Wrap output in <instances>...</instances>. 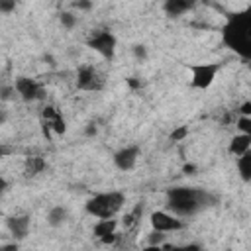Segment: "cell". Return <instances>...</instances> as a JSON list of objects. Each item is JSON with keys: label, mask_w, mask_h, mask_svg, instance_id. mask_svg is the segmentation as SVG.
I'll use <instances>...</instances> for the list:
<instances>
[{"label": "cell", "mask_w": 251, "mask_h": 251, "mask_svg": "<svg viewBox=\"0 0 251 251\" xmlns=\"http://www.w3.org/2000/svg\"><path fill=\"white\" fill-rule=\"evenodd\" d=\"M0 251H20V243L18 241H12V243H6L0 247Z\"/></svg>", "instance_id": "cell-30"}, {"label": "cell", "mask_w": 251, "mask_h": 251, "mask_svg": "<svg viewBox=\"0 0 251 251\" xmlns=\"http://www.w3.org/2000/svg\"><path fill=\"white\" fill-rule=\"evenodd\" d=\"M116 227H118V220L110 218V220H98L92 227V233L94 237L102 239L104 235H110V233H116Z\"/></svg>", "instance_id": "cell-14"}, {"label": "cell", "mask_w": 251, "mask_h": 251, "mask_svg": "<svg viewBox=\"0 0 251 251\" xmlns=\"http://www.w3.org/2000/svg\"><path fill=\"white\" fill-rule=\"evenodd\" d=\"M161 249L163 251H200V245L198 243H188V245H167V243H163Z\"/></svg>", "instance_id": "cell-19"}, {"label": "cell", "mask_w": 251, "mask_h": 251, "mask_svg": "<svg viewBox=\"0 0 251 251\" xmlns=\"http://www.w3.org/2000/svg\"><path fill=\"white\" fill-rule=\"evenodd\" d=\"M135 222H137V218H135L133 214H126V216H124V226H126V227H129V226L135 224Z\"/></svg>", "instance_id": "cell-32"}, {"label": "cell", "mask_w": 251, "mask_h": 251, "mask_svg": "<svg viewBox=\"0 0 251 251\" xmlns=\"http://www.w3.org/2000/svg\"><path fill=\"white\" fill-rule=\"evenodd\" d=\"M167 239V233H161V231H151L147 233V245H163Z\"/></svg>", "instance_id": "cell-23"}, {"label": "cell", "mask_w": 251, "mask_h": 251, "mask_svg": "<svg viewBox=\"0 0 251 251\" xmlns=\"http://www.w3.org/2000/svg\"><path fill=\"white\" fill-rule=\"evenodd\" d=\"M29 226H31V218L27 214H22V216H10L6 220V227L8 231L12 233V237L16 241H22L27 237L29 233Z\"/></svg>", "instance_id": "cell-10"}, {"label": "cell", "mask_w": 251, "mask_h": 251, "mask_svg": "<svg viewBox=\"0 0 251 251\" xmlns=\"http://www.w3.org/2000/svg\"><path fill=\"white\" fill-rule=\"evenodd\" d=\"M47 126H49V129L55 131L57 135H63V133L67 131V124H65V120H63L61 116H57L53 122H47Z\"/></svg>", "instance_id": "cell-21"}, {"label": "cell", "mask_w": 251, "mask_h": 251, "mask_svg": "<svg viewBox=\"0 0 251 251\" xmlns=\"http://www.w3.org/2000/svg\"><path fill=\"white\" fill-rule=\"evenodd\" d=\"M131 53H133L135 61H139V63L147 61V57H149V51H147V47H145L143 43H135V45L131 47Z\"/></svg>", "instance_id": "cell-20"}, {"label": "cell", "mask_w": 251, "mask_h": 251, "mask_svg": "<svg viewBox=\"0 0 251 251\" xmlns=\"http://www.w3.org/2000/svg\"><path fill=\"white\" fill-rule=\"evenodd\" d=\"M126 80H127L129 88H133V90H135V88H141V82H139V80H135V76H129V78H126Z\"/></svg>", "instance_id": "cell-33"}, {"label": "cell", "mask_w": 251, "mask_h": 251, "mask_svg": "<svg viewBox=\"0 0 251 251\" xmlns=\"http://www.w3.org/2000/svg\"><path fill=\"white\" fill-rule=\"evenodd\" d=\"M67 220H69V210L65 206H53L47 212V224L51 227H61Z\"/></svg>", "instance_id": "cell-13"}, {"label": "cell", "mask_w": 251, "mask_h": 251, "mask_svg": "<svg viewBox=\"0 0 251 251\" xmlns=\"http://www.w3.org/2000/svg\"><path fill=\"white\" fill-rule=\"evenodd\" d=\"M143 251H163V249H161V245H147Z\"/></svg>", "instance_id": "cell-37"}, {"label": "cell", "mask_w": 251, "mask_h": 251, "mask_svg": "<svg viewBox=\"0 0 251 251\" xmlns=\"http://www.w3.org/2000/svg\"><path fill=\"white\" fill-rule=\"evenodd\" d=\"M43 61H45L49 67H55V57H53L51 53H45V55H43Z\"/></svg>", "instance_id": "cell-34"}, {"label": "cell", "mask_w": 251, "mask_h": 251, "mask_svg": "<svg viewBox=\"0 0 251 251\" xmlns=\"http://www.w3.org/2000/svg\"><path fill=\"white\" fill-rule=\"evenodd\" d=\"M237 171L243 182H251V153L247 151L245 155L237 157Z\"/></svg>", "instance_id": "cell-16"}, {"label": "cell", "mask_w": 251, "mask_h": 251, "mask_svg": "<svg viewBox=\"0 0 251 251\" xmlns=\"http://www.w3.org/2000/svg\"><path fill=\"white\" fill-rule=\"evenodd\" d=\"M16 96H18V92H16V88L12 84H2L0 86V102H10Z\"/></svg>", "instance_id": "cell-18"}, {"label": "cell", "mask_w": 251, "mask_h": 251, "mask_svg": "<svg viewBox=\"0 0 251 251\" xmlns=\"http://www.w3.org/2000/svg\"><path fill=\"white\" fill-rule=\"evenodd\" d=\"M14 88L24 102H37L45 98V88L35 78H29V76H18Z\"/></svg>", "instance_id": "cell-7"}, {"label": "cell", "mask_w": 251, "mask_h": 251, "mask_svg": "<svg viewBox=\"0 0 251 251\" xmlns=\"http://www.w3.org/2000/svg\"><path fill=\"white\" fill-rule=\"evenodd\" d=\"M218 202L216 196L202 188L192 186H173L167 190V210L176 218H186L198 214L202 208L214 206Z\"/></svg>", "instance_id": "cell-1"}, {"label": "cell", "mask_w": 251, "mask_h": 251, "mask_svg": "<svg viewBox=\"0 0 251 251\" xmlns=\"http://www.w3.org/2000/svg\"><path fill=\"white\" fill-rule=\"evenodd\" d=\"M43 169H45V159H41V157H27L24 163L25 176H35V175L43 173Z\"/></svg>", "instance_id": "cell-15"}, {"label": "cell", "mask_w": 251, "mask_h": 251, "mask_svg": "<svg viewBox=\"0 0 251 251\" xmlns=\"http://www.w3.org/2000/svg\"><path fill=\"white\" fill-rule=\"evenodd\" d=\"M16 10L14 0H0V14H12Z\"/></svg>", "instance_id": "cell-26"}, {"label": "cell", "mask_w": 251, "mask_h": 251, "mask_svg": "<svg viewBox=\"0 0 251 251\" xmlns=\"http://www.w3.org/2000/svg\"><path fill=\"white\" fill-rule=\"evenodd\" d=\"M139 153H141L139 145H126V147L118 149L114 153V165H116V169H120L124 173L126 171H131L135 167L137 159H139Z\"/></svg>", "instance_id": "cell-9"}, {"label": "cell", "mask_w": 251, "mask_h": 251, "mask_svg": "<svg viewBox=\"0 0 251 251\" xmlns=\"http://www.w3.org/2000/svg\"><path fill=\"white\" fill-rule=\"evenodd\" d=\"M86 45L96 51L102 59L106 61H112L114 59V53H116V45H118V39L112 31L108 29H98V31H92V35L86 39Z\"/></svg>", "instance_id": "cell-4"}, {"label": "cell", "mask_w": 251, "mask_h": 251, "mask_svg": "<svg viewBox=\"0 0 251 251\" xmlns=\"http://www.w3.org/2000/svg\"><path fill=\"white\" fill-rule=\"evenodd\" d=\"M249 149H251V135H247V133H235V135L229 139V147H227L229 155L241 157V155H245Z\"/></svg>", "instance_id": "cell-11"}, {"label": "cell", "mask_w": 251, "mask_h": 251, "mask_svg": "<svg viewBox=\"0 0 251 251\" xmlns=\"http://www.w3.org/2000/svg\"><path fill=\"white\" fill-rule=\"evenodd\" d=\"M57 116H61V114H59V110H57L55 106H45V108L41 110V118H43V122H53Z\"/></svg>", "instance_id": "cell-24"}, {"label": "cell", "mask_w": 251, "mask_h": 251, "mask_svg": "<svg viewBox=\"0 0 251 251\" xmlns=\"http://www.w3.org/2000/svg\"><path fill=\"white\" fill-rule=\"evenodd\" d=\"M71 6H73L75 10H82V12L92 10V2H88V0H78V2H73Z\"/></svg>", "instance_id": "cell-27"}, {"label": "cell", "mask_w": 251, "mask_h": 251, "mask_svg": "<svg viewBox=\"0 0 251 251\" xmlns=\"http://www.w3.org/2000/svg\"><path fill=\"white\" fill-rule=\"evenodd\" d=\"M222 69V65L220 63H198V65H188V71H190V84L194 86V88H200V90H206L212 82H214V78H216V75H218V71Z\"/></svg>", "instance_id": "cell-5"}, {"label": "cell", "mask_w": 251, "mask_h": 251, "mask_svg": "<svg viewBox=\"0 0 251 251\" xmlns=\"http://www.w3.org/2000/svg\"><path fill=\"white\" fill-rule=\"evenodd\" d=\"M192 2L188 0H167L163 4V12L169 16V18H178L182 14H186L188 10H192Z\"/></svg>", "instance_id": "cell-12"}, {"label": "cell", "mask_w": 251, "mask_h": 251, "mask_svg": "<svg viewBox=\"0 0 251 251\" xmlns=\"http://www.w3.org/2000/svg\"><path fill=\"white\" fill-rule=\"evenodd\" d=\"M6 190H8V180L4 176H0V194L6 192Z\"/></svg>", "instance_id": "cell-35"}, {"label": "cell", "mask_w": 251, "mask_h": 251, "mask_svg": "<svg viewBox=\"0 0 251 251\" xmlns=\"http://www.w3.org/2000/svg\"><path fill=\"white\" fill-rule=\"evenodd\" d=\"M182 171H184L186 175H194V171H196V167H194V165H184V167H182Z\"/></svg>", "instance_id": "cell-36"}, {"label": "cell", "mask_w": 251, "mask_h": 251, "mask_svg": "<svg viewBox=\"0 0 251 251\" xmlns=\"http://www.w3.org/2000/svg\"><path fill=\"white\" fill-rule=\"evenodd\" d=\"M75 84H76L78 90H84V92H98V90L104 88L106 78H104L92 65H82V67L76 71Z\"/></svg>", "instance_id": "cell-6"}, {"label": "cell", "mask_w": 251, "mask_h": 251, "mask_svg": "<svg viewBox=\"0 0 251 251\" xmlns=\"http://www.w3.org/2000/svg\"><path fill=\"white\" fill-rule=\"evenodd\" d=\"M149 222H151V227L155 231H161V233H171V231H180L184 229V222L165 210H155L151 212L149 216Z\"/></svg>", "instance_id": "cell-8"}, {"label": "cell", "mask_w": 251, "mask_h": 251, "mask_svg": "<svg viewBox=\"0 0 251 251\" xmlns=\"http://www.w3.org/2000/svg\"><path fill=\"white\" fill-rule=\"evenodd\" d=\"M235 126H237L239 133H247V135H251V118H247V116H239L237 122H235Z\"/></svg>", "instance_id": "cell-22"}, {"label": "cell", "mask_w": 251, "mask_h": 251, "mask_svg": "<svg viewBox=\"0 0 251 251\" xmlns=\"http://www.w3.org/2000/svg\"><path fill=\"white\" fill-rule=\"evenodd\" d=\"M96 133H98L96 124H94V122H88V124L84 126V135H86V137H94Z\"/></svg>", "instance_id": "cell-28"}, {"label": "cell", "mask_w": 251, "mask_h": 251, "mask_svg": "<svg viewBox=\"0 0 251 251\" xmlns=\"http://www.w3.org/2000/svg\"><path fill=\"white\" fill-rule=\"evenodd\" d=\"M124 204H126L124 192L110 190V192H100V194H94L92 198H88L84 204V210H86V214H90L98 220H110L122 210Z\"/></svg>", "instance_id": "cell-2"}, {"label": "cell", "mask_w": 251, "mask_h": 251, "mask_svg": "<svg viewBox=\"0 0 251 251\" xmlns=\"http://www.w3.org/2000/svg\"><path fill=\"white\" fill-rule=\"evenodd\" d=\"M224 39L231 49H239L243 53V49L249 47V18L233 16L224 29Z\"/></svg>", "instance_id": "cell-3"}, {"label": "cell", "mask_w": 251, "mask_h": 251, "mask_svg": "<svg viewBox=\"0 0 251 251\" xmlns=\"http://www.w3.org/2000/svg\"><path fill=\"white\" fill-rule=\"evenodd\" d=\"M100 241H102V243H106V245H112V243H116V241H118V235H116V233H110V235H104Z\"/></svg>", "instance_id": "cell-31"}, {"label": "cell", "mask_w": 251, "mask_h": 251, "mask_svg": "<svg viewBox=\"0 0 251 251\" xmlns=\"http://www.w3.org/2000/svg\"><path fill=\"white\" fill-rule=\"evenodd\" d=\"M59 22H61V25L65 27V29H73L75 25H76V16L73 14V12H61L59 14Z\"/></svg>", "instance_id": "cell-17"}, {"label": "cell", "mask_w": 251, "mask_h": 251, "mask_svg": "<svg viewBox=\"0 0 251 251\" xmlns=\"http://www.w3.org/2000/svg\"><path fill=\"white\" fill-rule=\"evenodd\" d=\"M6 120H8V114H6V110H2V108H0V126H2Z\"/></svg>", "instance_id": "cell-38"}, {"label": "cell", "mask_w": 251, "mask_h": 251, "mask_svg": "<svg viewBox=\"0 0 251 251\" xmlns=\"http://www.w3.org/2000/svg\"><path fill=\"white\" fill-rule=\"evenodd\" d=\"M239 114H241V116H247V118H251V102H249V100L241 104V108H239Z\"/></svg>", "instance_id": "cell-29"}, {"label": "cell", "mask_w": 251, "mask_h": 251, "mask_svg": "<svg viewBox=\"0 0 251 251\" xmlns=\"http://www.w3.org/2000/svg\"><path fill=\"white\" fill-rule=\"evenodd\" d=\"M226 251H233V249H226Z\"/></svg>", "instance_id": "cell-39"}, {"label": "cell", "mask_w": 251, "mask_h": 251, "mask_svg": "<svg viewBox=\"0 0 251 251\" xmlns=\"http://www.w3.org/2000/svg\"><path fill=\"white\" fill-rule=\"evenodd\" d=\"M186 135H188V127H186V126H178L176 129H173V131H171V135H169V137H171V141H175V143H176V141H182Z\"/></svg>", "instance_id": "cell-25"}]
</instances>
